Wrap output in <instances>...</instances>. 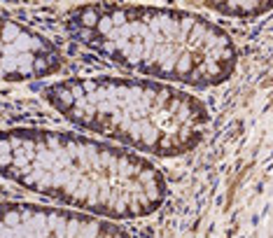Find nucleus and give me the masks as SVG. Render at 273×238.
Returning a JSON list of instances; mask_svg holds the SVG:
<instances>
[{
	"label": "nucleus",
	"instance_id": "20e7f679",
	"mask_svg": "<svg viewBox=\"0 0 273 238\" xmlns=\"http://www.w3.org/2000/svg\"><path fill=\"white\" fill-rule=\"evenodd\" d=\"M0 238H133L112 220L68 208L0 201Z\"/></svg>",
	"mask_w": 273,
	"mask_h": 238
},
{
	"label": "nucleus",
	"instance_id": "423d86ee",
	"mask_svg": "<svg viewBox=\"0 0 273 238\" xmlns=\"http://www.w3.org/2000/svg\"><path fill=\"white\" fill-rule=\"evenodd\" d=\"M205 7L224 17H259L273 9V2H205Z\"/></svg>",
	"mask_w": 273,
	"mask_h": 238
},
{
	"label": "nucleus",
	"instance_id": "f257e3e1",
	"mask_svg": "<svg viewBox=\"0 0 273 238\" xmlns=\"http://www.w3.org/2000/svg\"><path fill=\"white\" fill-rule=\"evenodd\" d=\"M0 175L112 222L147 217L168 194L166 177L147 157L82 133L40 126L0 131Z\"/></svg>",
	"mask_w": 273,
	"mask_h": 238
},
{
	"label": "nucleus",
	"instance_id": "f03ea898",
	"mask_svg": "<svg viewBox=\"0 0 273 238\" xmlns=\"http://www.w3.org/2000/svg\"><path fill=\"white\" fill-rule=\"evenodd\" d=\"M63 26L101 59L166 84L210 89L231 79L238 66L229 33L187 9L94 2L70 9Z\"/></svg>",
	"mask_w": 273,
	"mask_h": 238
},
{
	"label": "nucleus",
	"instance_id": "39448f33",
	"mask_svg": "<svg viewBox=\"0 0 273 238\" xmlns=\"http://www.w3.org/2000/svg\"><path fill=\"white\" fill-rule=\"evenodd\" d=\"M63 66L59 47L21 21L0 17V82L49 77Z\"/></svg>",
	"mask_w": 273,
	"mask_h": 238
},
{
	"label": "nucleus",
	"instance_id": "7ed1b4c3",
	"mask_svg": "<svg viewBox=\"0 0 273 238\" xmlns=\"http://www.w3.org/2000/svg\"><path fill=\"white\" fill-rule=\"evenodd\" d=\"M42 96L79 129L152 157L192 152L210 124L201 98L157 79L68 77L47 84Z\"/></svg>",
	"mask_w": 273,
	"mask_h": 238
}]
</instances>
